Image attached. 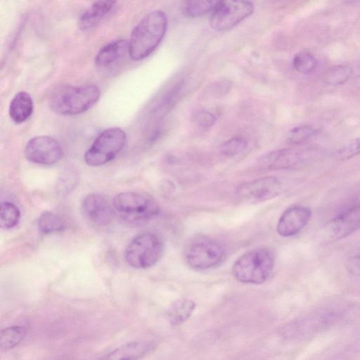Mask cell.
Masks as SVG:
<instances>
[{
    "label": "cell",
    "instance_id": "21",
    "mask_svg": "<svg viewBox=\"0 0 360 360\" xmlns=\"http://www.w3.org/2000/svg\"><path fill=\"white\" fill-rule=\"evenodd\" d=\"M27 331L20 326H13L4 328L0 335V349L6 351L18 345L25 338Z\"/></svg>",
    "mask_w": 360,
    "mask_h": 360
},
{
    "label": "cell",
    "instance_id": "19",
    "mask_svg": "<svg viewBox=\"0 0 360 360\" xmlns=\"http://www.w3.org/2000/svg\"><path fill=\"white\" fill-rule=\"evenodd\" d=\"M195 303L191 300L183 298L176 300L169 307L167 318L173 326H178L184 323L195 309Z\"/></svg>",
    "mask_w": 360,
    "mask_h": 360
},
{
    "label": "cell",
    "instance_id": "12",
    "mask_svg": "<svg viewBox=\"0 0 360 360\" xmlns=\"http://www.w3.org/2000/svg\"><path fill=\"white\" fill-rule=\"evenodd\" d=\"M311 215L309 208L295 205L288 208L280 217L276 231L283 237H290L298 233L309 222Z\"/></svg>",
    "mask_w": 360,
    "mask_h": 360
},
{
    "label": "cell",
    "instance_id": "8",
    "mask_svg": "<svg viewBox=\"0 0 360 360\" xmlns=\"http://www.w3.org/2000/svg\"><path fill=\"white\" fill-rule=\"evenodd\" d=\"M254 5L250 0H221L212 12L210 25L217 31L231 29L251 15Z\"/></svg>",
    "mask_w": 360,
    "mask_h": 360
},
{
    "label": "cell",
    "instance_id": "25",
    "mask_svg": "<svg viewBox=\"0 0 360 360\" xmlns=\"http://www.w3.org/2000/svg\"><path fill=\"white\" fill-rule=\"evenodd\" d=\"M319 131V129L315 126L300 125L291 129L288 132L286 139L290 143L300 144L316 136Z\"/></svg>",
    "mask_w": 360,
    "mask_h": 360
},
{
    "label": "cell",
    "instance_id": "23",
    "mask_svg": "<svg viewBox=\"0 0 360 360\" xmlns=\"http://www.w3.org/2000/svg\"><path fill=\"white\" fill-rule=\"evenodd\" d=\"M20 219V211L13 202L5 201L1 203L0 224L1 228L9 229L15 227Z\"/></svg>",
    "mask_w": 360,
    "mask_h": 360
},
{
    "label": "cell",
    "instance_id": "10",
    "mask_svg": "<svg viewBox=\"0 0 360 360\" xmlns=\"http://www.w3.org/2000/svg\"><path fill=\"white\" fill-rule=\"evenodd\" d=\"M282 183L276 176L261 177L240 185L237 195L243 200L257 202L271 199L282 191Z\"/></svg>",
    "mask_w": 360,
    "mask_h": 360
},
{
    "label": "cell",
    "instance_id": "24",
    "mask_svg": "<svg viewBox=\"0 0 360 360\" xmlns=\"http://www.w3.org/2000/svg\"><path fill=\"white\" fill-rule=\"evenodd\" d=\"M352 72V68L348 65H335L326 72L323 80L329 86H338L349 79Z\"/></svg>",
    "mask_w": 360,
    "mask_h": 360
},
{
    "label": "cell",
    "instance_id": "16",
    "mask_svg": "<svg viewBox=\"0 0 360 360\" xmlns=\"http://www.w3.org/2000/svg\"><path fill=\"white\" fill-rule=\"evenodd\" d=\"M129 53V41L125 39L112 41L103 46L95 56V65L101 68H109Z\"/></svg>",
    "mask_w": 360,
    "mask_h": 360
},
{
    "label": "cell",
    "instance_id": "11",
    "mask_svg": "<svg viewBox=\"0 0 360 360\" xmlns=\"http://www.w3.org/2000/svg\"><path fill=\"white\" fill-rule=\"evenodd\" d=\"M81 210L84 218L96 226L109 225L115 214L112 203L99 193L87 195L82 200Z\"/></svg>",
    "mask_w": 360,
    "mask_h": 360
},
{
    "label": "cell",
    "instance_id": "20",
    "mask_svg": "<svg viewBox=\"0 0 360 360\" xmlns=\"http://www.w3.org/2000/svg\"><path fill=\"white\" fill-rule=\"evenodd\" d=\"M221 0H184L182 13L188 17L195 18L212 12Z\"/></svg>",
    "mask_w": 360,
    "mask_h": 360
},
{
    "label": "cell",
    "instance_id": "22",
    "mask_svg": "<svg viewBox=\"0 0 360 360\" xmlns=\"http://www.w3.org/2000/svg\"><path fill=\"white\" fill-rule=\"evenodd\" d=\"M37 226L41 233L51 234L63 231L65 224L59 215L51 212H44L38 219Z\"/></svg>",
    "mask_w": 360,
    "mask_h": 360
},
{
    "label": "cell",
    "instance_id": "27",
    "mask_svg": "<svg viewBox=\"0 0 360 360\" xmlns=\"http://www.w3.org/2000/svg\"><path fill=\"white\" fill-rule=\"evenodd\" d=\"M247 139L243 136L233 137L221 146V152L227 156H234L241 153L248 146Z\"/></svg>",
    "mask_w": 360,
    "mask_h": 360
},
{
    "label": "cell",
    "instance_id": "6",
    "mask_svg": "<svg viewBox=\"0 0 360 360\" xmlns=\"http://www.w3.org/2000/svg\"><path fill=\"white\" fill-rule=\"evenodd\" d=\"M112 205L115 214L133 224L149 221L160 212V207L153 200L135 192L117 194L112 200Z\"/></svg>",
    "mask_w": 360,
    "mask_h": 360
},
{
    "label": "cell",
    "instance_id": "31",
    "mask_svg": "<svg viewBox=\"0 0 360 360\" xmlns=\"http://www.w3.org/2000/svg\"><path fill=\"white\" fill-rule=\"evenodd\" d=\"M357 85H358V87L360 89V76L359 77V78L357 79Z\"/></svg>",
    "mask_w": 360,
    "mask_h": 360
},
{
    "label": "cell",
    "instance_id": "28",
    "mask_svg": "<svg viewBox=\"0 0 360 360\" xmlns=\"http://www.w3.org/2000/svg\"><path fill=\"white\" fill-rule=\"evenodd\" d=\"M360 154V137L353 139L340 147L335 153L337 158L347 160Z\"/></svg>",
    "mask_w": 360,
    "mask_h": 360
},
{
    "label": "cell",
    "instance_id": "3",
    "mask_svg": "<svg viewBox=\"0 0 360 360\" xmlns=\"http://www.w3.org/2000/svg\"><path fill=\"white\" fill-rule=\"evenodd\" d=\"M274 262V256L270 250L255 248L236 260L232 266V274L240 282L261 284L271 274Z\"/></svg>",
    "mask_w": 360,
    "mask_h": 360
},
{
    "label": "cell",
    "instance_id": "18",
    "mask_svg": "<svg viewBox=\"0 0 360 360\" xmlns=\"http://www.w3.org/2000/svg\"><path fill=\"white\" fill-rule=\"evenodd\" d=\"M154 347L150 342H131L110 352L108 359H137L148 353Z\"/></svg>",
    "mask_w": 360,
    "mask_h": 360
},
{
    "label": "cell",
    "instance_id": "7",
    "mask_svg": "<svg viewBox=\"0 0 360 360\" xmlns=\"http://www.w3.org/2000/svg\"><path fill=\"white\" fill-rule=\"evenodd\" d=\"M127 136L122 129L111 127L103 131L84 154L89 166H101L113 160L123 149Z\"/></svg>",
    "mask_w": 360,
    "mask_h": 360
},
{
    "label": "cell",
    "instance_id": "2",
    "mask_svg": "<svg viewBox=\"0 0 360 360\" xmlns=\"http://www.w3.org/2000/svg\"><path fill=\"white\" fill-rule=\"evenodd\" d=\"M100 94L99 88L94 84L63 86L52 94L49 105L58 114L79 115L90 109L98 101Z\"/></svg>",
    "mask_w": 360,
    "mask_h": 360
},
{
    "label": "cell",
    "instance_id": "17",
    "mask_svg": "<svg viewBox=\"0 0 360 360\" xmlns=\"http://www.w3.org/2000/svg\"><path fill=\"white\" fill-rule=\"evenodd\" d=\"M33 112V101L30 95L25 91H20L12 98L8 112L11 119L16 124L25 122Z\"/></svg>",
    "mask_w": 360,
    "mask_h": 360
},
{
    "label": "cell",
    "instance_id": "9",
    "mask_svg": "<svg viewBox=\"0 0 360 360\" xmlns=\"http://www.w3.org/2000/svg\"><path fill=\"white\" fill-rule=\"evenodd\" d=\"M26 159L32 162L51 165L58 162L63 156L59 143L49 136H37L28 141L25 148Z\"/></svg>",
    "mask_w": 360,
    "mask_h": 360
},
{
    "label": "cell",
    "instance_id": "30",
    "mask_svg": "<svg viewBox=\"0 0 360 360\" xmlns=\"http://www.w3.org/2000/svg\"><path fill=\"white\" fill-rule=\"evenodd\" d=\"M346 266L350 274L360 277V255L350 257L347 260Z\"/></svg>",
    "mask_w": 360,
    "mask_h": 360
},
{
    "label": "cell",
    "instance_id": "13",
    "mask_svg": "<svg viewBox=\"0 0 360 360\" xmlns=\"http://www.w3.org/2000/svg\"><path fill=\"white\" fill-rule=\"evenodd\" d=\"M360 228V203L353 205L335 217L328 226L329 236L336 240Z\"/></svg>",
    "mask_w": 360,
    "mask_h": 360
},
{
    "label": "cell",
    "instance_id": "26",
    "mask_svg": "<svg viewBox=\"0 0 360 360\" xmlns=\"http://www.w3.org/2000/svg\"><path fill=\"white\" fill-rule=\"evenodd\" d=\"M317 60L310 52L302 51L297 53L293 58L294 69L302 74H309L317 66Z\"/></svg>",
    "mask_w": 360,
    "mask_h": 360
},
{
    "label": "cell",
    "instance_id": "14",
    "mask_svg": "<svg viewBox=\"0 0 360 360\" xmlns=\"http://www.w3.org/2000/svg\"><path fill=\"white\" fill-rule=\"evenodd\" d=\"M303 161V154L295 149L282 148L271 151L261 157L260 165L269 169H286Z\"/></svg>",
    "mask_w": 360,
    "mask_h": 360
},
{
    "label": "cell",
    "instance_id": "5",
    "mask_svg": "<svg viewBox=\"0 0 360 360\" xmlns=\"http://www.w3.org/2000/svg\"><path fill=\"white\" fill-rule=\"evenodd\" d=\"M186 264L195 270H207L219 265L226 257L224 246L217 240L205 236L191 238L184 250Z\"/></svg>",
    "mask_w": 360,
    "mask_h": 360
},
{
    "label": "cell",
    "instance_id": "29",
    "mask_svg": "<svg viewBox=\"0 0 360 360\" xmlns=\"http://www.w3.org/2000/svg\"><path fill=\"white\" fill-rule=\"evenodd\" d=\"M216 121L214 115L207 110H201L195 116V122L204 128L212 127Z\"/></svg>",
    "mask_w": 360,
    "mask_h": 360
},
{
    "label": "cell",
    "instance_id": "1",
    "mask_svg": "<svg viewBox=\"0 0 360 360\" xmlns=\"http://www.w3.org/2000/svg\"><path fill=\"white\" fill-rule=\"evenodd\" d=\"M167 18L162 11H154L145 16L134 28L129 41V53L134 60L151 54L163 39Z\"/></svg>",
    "mask_w": 360,
    "mask_h": 360
},
{
    "label": "cell",
    "instance_id": "4",
    "mask_svg": "<svg viewBox=\"0 0 360 360\" xmlns=\"http://www.w3.org/2000/svg\"><path fill=\"white\" fill-rule=\"evenodd\" d=\"M165 251L163 238L153 232H144L134 236L124 252L126 262L136 269H148L155 265Z\"/></svg>",
    "mask_w": 360,
    "mask_h": 360
},
{
    "label": "cell",
    "instance_id": "15",
    "mask_svg": "<svg viewBox=\"0 0 360 360\" xmlns=\"http://www.w3.org/2000/svg\"><path fill=\"white\" fill-rule=\"evenodd\" d=\"M117 0H96L80 15L78 26L83 31L96 27L114 7Z\"/></svg>",
    "mask_w": 360,
    "mask_h": 360
}]
</instances>
